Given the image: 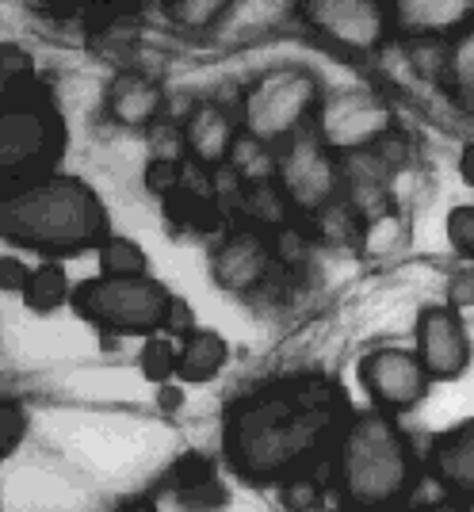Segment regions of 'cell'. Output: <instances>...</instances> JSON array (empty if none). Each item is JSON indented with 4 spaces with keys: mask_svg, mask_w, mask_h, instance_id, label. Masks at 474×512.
<instances>
[{
    "mask_svg": "<svg viewBox=\"0 0 474 512\" xmlns=\"http://www.w3.org/2000/svg\"><path fill=\"white\" fill-rule=\"evenodd\" d=\"M27 276H31V268H23L16 256H0V287L4 291H23Z\"/></svg>",
    "mask_w": 474,
    "mask_h": 512,
    "instance_id": "f546056e",
    "label": "cell"
},
{
    "mask_svg": "<svg viewBox=\"0 0 474 512\" xmlns=\"http://www.w3.org/2000/svg\"><path fill=\"white\" fill-rule=\"evenodd\" d=\"M230 4L234 0H169V12H173V20L180 27H188V31H203V27H211L218 23L226 12H230Z\"/></svg>",
    "mask_w": 474,
    "mask_h": 512,
    "instance_id": "603a6c76",
    "label": "cell"
},
{
    "mask_svg": "<svg viewBox=\"0 0 474 512\" xmlns=\"http://www.w3.org/2000/svg\"><path fill=\"white\" fill-rule=\"evenodd\" d=\"M299 8L322 39L352 54H371L387 39L383 0H299Z\"/></svg>",
    "mask_w": 474,
    "mask_h": 512,
    "instance_id": "30bf717a",
    "label": "cell"
},
{
    "mask_svg": "<svg viewBox=\"0 0 474 512\" xmlns=\"http://www.w3.org/2000/svg\"><path fill=\"white\" fill-rule=\"evenodd\" d=\"M394 115L371 88H341L318 107V134L337 153H360L390 130Z\"/></svg>",
    "mask_w": 474,
    "mask_h": 512,
    "instance_id": "9c48e42d",
    "label": "cell"
},
{
    "mask_svg": "<svg viewBox=\"0 0 474 512\" xmlns=\"http://www.w3.org/2000/svg\"><path fill=\"white\" fill-rule=\"evenodd\" d=\"M425 463L417 459L406 428L387 409H364L348 417L333 451V486L352 509H390L410 501L421 486Z\"/></svg>",
    "mask_w": 474,
    "mask_h": 512,
    "instance_id": "3957f363",
    "label": "cell"
},
{
    "mask_svg": "<svg viewBox=\"0 0 474 512\" xmlns=\"http://www.w3.org/2000/svg\"><path fill=\"white\" fill-rule=\"evenodd\" d=\"M425 470L436 482V490H444L459 505H474V417L432 440Z\"/></svg>",
    "mask_w": 474,
    "mask_h": 512,
    "instance_id": "7c38bea8",
    "label": "cell"
},
{
    "mask_svg": "<svg viewBox=\"0 0 474 512\" xmlns=\"http://www.w3.org/2000/svg\"><path fill=\"white\" fill-rule=\"evenodd\" d=\"M23 432H27V413H23L20 402L4 398V402H0V455H4V459L20 448Z\"/></svg>",
    "mask_w": 474,
    "mask_h": 512,
    "instance_id": "d4e9b609",
    "label": "cell"
},
{
    "mask_svg": "<svg viewBox=\"0 0 474 512\" xmlns=\"http://www.w3.org/2000/svg\"><path fill=\"white\" fill-rule=\"evenodd\" d=\"M23 295V306L31 310V314H54V310H62L65 302L73 299V287H69V276H65L62 260H46L39 268H31V276H27V287L20 291Z\"/></svg>",
    "mask_w": 474,
    "mask_h": 512,
    "instance_id": "ac0fdd59",
    "label": "cell"
},
{
    "mask_svg": "<svg viewBox=\"0 0 474 512\" xmlns=\"http://www.w3.org/2000/svg\"><path fill=\"white\" fill-rule=\"evenodd\" d=\"M360 386L367 390V398L387 413H406V409L421 406L429 386L436 383L429 375V367L421 363L417 352L410 348H398V344H383V348H371L360 367Z\"/></svg>",
    "mask_w": 474,
    "mask_h": 512,
    "instance_id": "ba28073f",
    "label": "cell"
},
{
    "mask_svg": "<svg viewBox=\"0 0 474 512\" xmlns=\"http://www.w3.org/2000/svg\"><path fill=\"white\" fill-rule=\"evenodd\" d=\"M280 188L295 211L322 214L341 192V161L314 130H302L280 157Z\"/></svg>",
    "mask_w": 474,
    "mask_h": 512,
    "instance_id": "52a82bcc",
    "label": "cell"
},
{
    "mask_svg": "<svg viewBox=\"0 0 474 512\" xmlns=\"http://www.w3.org/2000/svg\"><path fill=\"white\" fill-rule=\"evenodd\" d=\"M459 176L474 188V142H467L463 153H459Z\"/></svg>",
    "mask_w": 474,
    "mask_h": 512,
    "instance_id": "4dcf8cb0",
    "label": "cell"
},
{
    "mask_svg": "<svg viewBox=\"0 0 474 512\" xmlns=\"http://www.w3.org/2000/svg\"><path fill=\"white\" fill-rule=\"evenodd\" d=\"M283 501L291 505V509H314L322 497H318V482L310 478V474H295V478H287L283 482Z\"/></svg>",
    "mask_w": 474,
    "mask_h": 512,
    "instance_id": "83f0119b",
    "label": "cell"
},
{
    "mask_svg": "<svg viewBox=\"0 0 474 512\" xmlns=\"http://www.w3.org/2000/svg\"><path fill=\"white\" fill-rule=\"evenodd\" d=\"M176 360H180L176 344L169 341V337H161V333H150L142 356H138V367H142V375H146L153 386H165L176 375Z\"/></svg>",
    "mask_w": 474,
    "mask_h": 512,
    "instance_id": "7402d4cb",
    "label": "cell"
},
{
    "mask_svg": "<svg viewBox=\"0 0 474 512\" xmlns=\"http://www.w3.org/2000/svg\"><path fill=\"white\" fill-rule=\"evenodd\" d=\"M165 107V92L142 73H119L108 85V115L119 127H153Z\"/></svg>",
    "mask_w": 474,
    "mask_h": 512,
    "instance_id": "9a60e30c",
    "label": "cell"
},
{
    "mask_svg": "<svg viewBox=\"0 0 474 512\" xmlns=\"http://www.w3.org/2000/svg\"><path fill=\"white\" fill-rule=\"evenodd\" d=\"M417 356L429 367V375L436 383H452L471 367V337H467V321L463 310L455 306H425L417 314Z\"/></svg>",
    "mask_w": 474,
    "mask_h": 512,
    "instance_id": "8fae6325",
    "label": "cell"
},
{
    "mask_svg": "<svg viewBox=\"0 0 474 512\" xmlns=\"http://www.w3.org/2000/svg\"><path fill=\"white\" fill-rule=\"evenodd\" d=\"M394 23L402 31H410L413 39L421 35H448L455 27H463L474 12V0H390Z\"/></svg>",
    "mask_w": 474,
    "mask_h": 512,
    "instance_id": "2e32d148",
    "label": "cell"
},
{
    "mask_svg": "<svg viewBox=\"0 0 474 512\" xmlns=\"http://www.w3.org/2000/svg\"><path fill=\"white\" fill-rule=\"evenodd\" d=\"M31 81V77H27ZM27 81L4 77V111H0V176L12 184L39 180L54 172L65 153L62 115L50 107L46 96H23Z\"/></svg>",
    "mask_w": 474,
    "mask_h": 512,
    "instance_id": "277c9868",
    "label": "cell"
},
{
    "mask_svg": "<svg viewBox=\"0 0 474 512\" xmlns=\"http://www.w3.org/2000/svg\"><path fill=\"white\" fill-rule=\"evenodd\" d=\"M448 81L455 92L474 96V27L455 35V43L448 46Z\"/></svg>",
    "mask_w": 474,
    "mask_h": 512,
    "instance_id": "cb8c5ba5",
    "label": "cell"
},
{
    "mask_svg": "<svg viewBox=\"0 0 474 512\" xmlns=\"http://www.w3.org/2000/svg\"><path fill=\"white\" fill-rule=\"evenodd\" d=\"M268 241L253 230H241V234L226 237V245L215 253L211 260V276L222 291H230V295H245V291H253L260 279L268 276Z\"/></svg>",
    "mask_w": 474,
    "mask_h": 512,
    "instance_id": "4fadbf2b",
    "label": "cell"
},
{
    "mask_svg": "<svg viewBox=\"0 0 474 512\" xmlns=\"http://www.w3.org/2000/svg\"><path fill=\"white\" fill-rule=\"evenodd\" d=\"M322 107V85L302 65H280L260 73L245 92V127L257 146L291 142L302 134L306 119Z\"/></svg>",
    "mask_w": 474,
    "mask_h": 512,
    "instance_id": "8992f818",
    "label": "cell"
},
{
    "mask_svg": "<svg viewBox=\"0 0 474 512\" xmlns=\"http://www.w3.org/2000/svg\"><path fill=\"white\" fill-rule=\"evenodd\" d=\"M348 394L325 375H291L245 394L222 432L226 467L237 478L272 486L306 474L322 455L337 451L345 432Z\"/></svg>",
    "mask_w": 474,
    "mask_h": 512,
    "instance_id": "6da1fadb",
    "label": "cell"
},
{
    "mask_svg": "<svg viewBox=\"0 0 474 512\" xmlns=\"http://www.w3.org/2000/svg\"><path fill=\"white\" fill-rule=\"evenodd\" d=\"M0 237L4 245L31 249L46 260H69L108 241L111 214L81 176L46 172L0 199Z\"/></svg>",
    "mask_w": 474,
    "mask_h": 512,
    "instance_id": "7a4b0ae2",
    "label": "cell"
},
{
    "mask_svg": "<svg viewBox=\"0 0 474 512\" xmlns=\"http://www.w3.org/2000/svg\"><path fill=\"white\" fill-rule=\"evenodd\" d=\"M360 241H364L367 256H390L410 241V226H406V218L398 211H383L367 222V230Z\"/></svg>",
    "mask_w": 474,
    "mask_h": 512,
    "instance_id": "ffe728a7",
    "label": "cell"
},
{
    "mask_svg": "<svg viewBox=\"0 0 474 512\" xmlns=\"http://www.w3.org/2000/svg\"><path fill=\"white\" fill-rule=\"evenodd\" d=\"M100 268H104L108 276H138V272L150 268V260H146V249H142L138 241L111 234L108 241L100 245Z\"/></svg>",
    "mask_w": 474,
    "mask_h": 512,
    "instance_id": "44dd1931",
    "label": "cell"
},
{
    "mask_svg": "<svg viewBox=\"0 0 474 512\" xmlns=\"http://www.w3.org/2000/svg\"><path fill=\"white\" fill-rule=\"evenodd\" d=\"M184 138H188V153H192L199 165L218 169V165H226L230 153H234L237 130L222 107L211 104V100H203V104L192 107V115H188V123H184Z\"/></svg>",
    "mask_w": 474,
    "mask_h": 512,
    "instance_id": "5bb4252c",
    "label": "cell"
},
{
    "mask_svg": "<svg viewBox=\"0 0 474 512\" xmlns=\"http://www.w3.org/2000/svg\"><path fill=\"white\" fill-rule=\"evenodd\" d=\"M176 184H184V169H180V161L153 157L150 169H146V188H150L153 195H173Z\"/></svg>",
    "mask_w": 474,
    "mask_h": 512,
    "instance_id": "4316f807",
    "label": "cell"
},
{
    "mask_svg": "<svg viewBox=\"0 0 474 512\" xmlns=\"http://www.w3.org/2000/svg\"><path fill=\"white\" fill-rule=\"evenodd\" d=\"M73 314L85 318L88 325L104 329V333H134V337H150L169 329L176 318L173 291L161 279L146 276H96L73 287Z\"/></svg>",
    "mask_w": 474,
    "mask_h": 512,
    "instance_id": "5b68a950",
    "label": "cell"
},
{
    "mask_svg": "<svg viewBox=\"0 0 474 512\" xmlns=\"http://www.w3.org/2000/svg\"><path fill=\"white\" fill-rule=\"evenodd\" d=\"M448 306H455V310L474 306V268H459L448 279Z\"/></svg>",
    "mask_w": 474,
    "mask_h": 512,
    "instance_id": "f1b7e54d",
    "label": "cell"
},
{
    "mask_svg": "<svg viewBox=\"0 0 474 512\" xmlns=\"http://www.w3.org/2000/svg\"><path fill=\"white\" fill-rule=\"evenodd\" d=\"M448 241H452L455 253L474 260V203H463L448 214Z\"/></svg>",
    "mask_w": 474,
    "mask_h": 512,
    "instance_id": "484cf974",
    "label": "cell"
},
{
    "mask_svg": "<svg viewBox=\"0 0 474 512\" xmlns=\"http://www.w3.org/2000/svg\"><path fill=\"white\" fill-rule=\"evenodd\" d=\"M226 356H230V348H226V341L218 337L215 329H188L180 360H176V379L192 386L211 383L218 371L226 367Z\"/></svg>",
    "mask_w": 474,
    "mask_h": 512,
    "instance_id": "e0dca14e",
    "label": "cell"
},
{
    "mask_svg": "<svg viewBox=\"0 0 474 512\" xmlns=\"http://www.w3.org/2000/svg\"><path fill=\"white\" fill-rule=\"evenodd\" d=\"M173 482L180 490V505H222L226 501L215 467L199 455H184V463L173 470Z\"/></svg>",
    "mask_w": 474,
    "mask_h": 512,
    "instance_id": "d6986e66",
    "label": "cell"
}]
</instances>
